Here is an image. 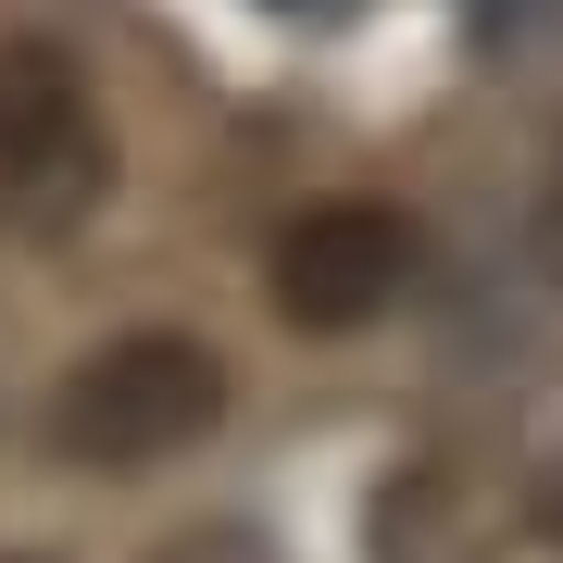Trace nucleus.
Wrapping results in <instances>:
<instances>
[{"instance_id": "obj_4", "label": "nucleus", "mask_w": 563, "mask_h": 563, "mask_svg": "<svg viewBox=\"0 0 563 563\" xmlns=\"http://www.w3.org/2000/svg\"><path fill=\"white\" fill-rule=\"evenodd\" d=\"M163 563H276V551L251 526H188V539H163Z\"/></svg>"}, {"instance_id": "obj_1", "label": "nucleus", "mask_w": 563, "mask_h": 563, "mask_svg": "<svg viewBox=\"0 0 563 563\" xmlns=\"http://www.w3.org/2000/svg\"><path fill=\"white\" fill-rule=\"evenodd\" d=\"M225 426V351L188 325H125L51 388V451L88 476H151Z\"/></svg>"}, {"instance_id": "obj_5", "label": "nucleus", "mask_w": 563, "mask_h": 563, "mask_svg": "<svg viewBox=\"0 0 563 563\" xmlns=\"http://www.w3.org/2000/svg\"><path fill=\"white\" fill-rule=\"evenodd\" d=\"M539 263H551V288H563V163L539 176Z\"/></svg>"}, {"instance_id": "obj_2", "label": "nucleus", "mask_w": 563, "mask_h": 563, "mask_svg": "<svg viewBox=\"0 0 563 563\" xmlns=\"http://www.w3.org/2000/svg\"><path fill=\"white\" fill-rule=\"evenodd\" d=\"M113 188V125L76 51L0 38V239H63Z\"/></svg>"}, {"instance_id": "obj_7", "label": "nucleus", "mask_w": 563, "mask_h": 563, "mask_svg": "<svg viewBox=\"0 0 563 563\" xmlns=\"http://www.w3.org/2000/svg\"><path fill=\"white\" fill-rule=\"evenodd\" d=\"M0 563H38V551H0Z\"/></svg>"}, {"instance_id": "obj_3", "label": "nucleus", "mask_w": 563, "mask_h": 563, "mask_svg": "<svg viewBox=\"0 0 563 563\" xmlns=\"http://www.w3.org/2000/svg\"><path fill=\"white\" fill-rule=\"evenodd\" d=\"M413 276H426V225L388 201H313L263 251V288H276V313L301 339H363L376 313L413 301Z\"/></svg>"}, {"instance_id": "obj_6", "label": "nucleus", "mask_w": 563, "mask_h": 563, "mask_svg": "<svg viewBox=\"0 0 563 563\" xmlns=\"http://www.w3.org/2000/svg\"><path fill=\"white\" fill-rule=\"evenodd\" d=\"M526 526H539V539L563 551V463H539V488H526Z\"/></svg>"}]
</instances>
